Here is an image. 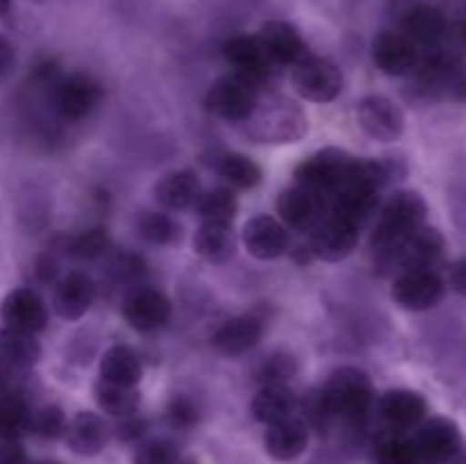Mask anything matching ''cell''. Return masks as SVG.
I'll list each match as a JSON object with an SVG mask.
<instances>
[{
	"label": "cell",
	"mask_w": 466,
	"mask_h": 464,
	"mask_svg": "<svg viewBox=\"0 0 466 464\" xmlns=\"http://www.w3.org/2000/svg\"><path fill=\"white\" fill-rule=\"evenodd\" d=\"M244 126L250 139L258 144H294L308 132V116L287 96L268 94L259 96Z\"/></svg>",
	"instance_id": "obj_1"
},
{
	"label": "cell",
	"mask_w": 466,
	"mask_h": 464,
	"mask_svg": "<svg viewBox=\"0 0 466 464\" xmlns=\"http://www.w3.org/2000/svg\"><path fill=\"white\" fill-rule=\"evenodd\" d=\"M428 214L426 200L417 191H396L380 209L371 246L378 257H385L390 250L399 246L400 239L423 226Z\"/></svg>",
	"instance_id": "obj_2"
},
{
	"label": "cell",
	"mask_w": 466,
	"mask_h": 464,
	"mask_svg": "<svg viewBox=\"0 0 466 464\" xmlns=\"http://www.w3.org/2000/svg\"><path fill=\"white\" fill-rule=\"evenodd\" d=\"M321 396L330 417L355 421L371 409L376 391L367 371L358 367H341L328 376Z\"/></svg>",
	"instance_id": "obj_3"
},
{
	"label": "cell",
	"mask_w": 466,
	"mask_h": 464,
	"mask_svg": "<svg viewBox=\"0 0 466 464\" xmlns=\"http://www.w3.org/2000/svg\"><path fill=\"white\" fill-rule=\"evenodd\" d=\"M105 98L103 82L86 71L68 73L50 82V105L57 118L77 123L89 118Z\"/></svg>",
	"instance_id": "obj_4"
},
{
	"label": "cell",
	"mask_w": 466,
	"mask_h": 464,
	"mask_svg": "<svg viewBox=\"0 0 466 464\" xmlns=\"http://www.w3.org/2000/svg\"><path fill=\"white\" fill-rule=\"evenodd\" d=\"M353 162L355 157L350 153H346V150L323 148L319 153L309 155L308 159H303L296 166V185L317 194L326 203L328 209V200L344 187Z\"/></svg>",
	"instance_id": "obj_5"
},
{
	"label": "cell",
	"mask_w": 466,
	"mask_h": 464,
	"mask_svg": "<svg viewBox=\"0 0 466 464\" xmlns=\"http://www.w3.org/2000/svg\"><path fill=\"white\" fill-rule=\"evenodd\" d=\"M417 89L431 100H466V64L455 50H437L419 66Z\"/></svg>",
	"instance_id": "obj_6"
},
{
	"label": "cell",
	"mask_w": 466,
	"mask_h": 464,
	"mask_svg": "<svg viewBox=\"0 0 466 464\" xmlns=\"http://www.w3.org/2000/svg\"><path fill=\"white\" fill-rule=\"evenodd\" d=\"M291 86L300 98L312 103H330L341 94L344 77L330 59L308 53L291 66Z\"/></svg>",
	"instance_id": "obj_7"
},
{
	"label": "cell",
	"mask_w": 466,
	"mask_h": 464,
	"mask_svg": "<svg viewBox=\"0 0 466 464\" xmlns=\"http://www.w3.org/2000/svg\"><path fill=\"white\" fill-rule=\"evenodd\" d=\"M259 98V91L239 73L223 76L209 86L205 96V109L223 121L244 123Z\"/></svg>",
	"instance_id": "obj_8"
},
{
	"label": "cell",
	"mask_w": 466,
	"mask_h": 464,
	"mask_svg": "<svg viewBox=\"0 0 466 464\" xmlns=\"http://www.w3.org/2000/svg\"><path fill=\"white\" fill-rule=\"evenodd\" d=\"M444 237L435 227L419 226L405 239H400L394 250L380 257V262L385 267L400 268V273L417 271V268H432L444 255Z\"/></svg>",
	"instance_id": "obj_9"
},
{
	"label": "cell",
	"mask_w": 466,
	"mask_h": 464,
	"mask_svg": "<svg viewBox=\"0 0 466 464\" xmlns=\"http://www.w3.org/2000/svg\"><path fill=\"white\" fill-rule=\"evenodd\" d=\"M417 435L412 437L417 446L419 464H449L458 458L462 449V435L455 421L446 417L423 419L419 423Z\"/></svg>",
	"instance_id": "obj_10"
},
{
	"label": "cell",
	"mask_w": 466,
	"mask_h": 464,
	"mask_svg": "<svg viewBox=\"0 0 466 464\" xmlns=\"http://www.w3.org/2000/svg\"><path fill=\"white\" fill-rule=\"evenodd\" d=\"M223 57L228 59L235 73L250 82L258 91L264 89L267 82H271L276 73V64L268 59L259 44L258 35H235L223 44Z\"/></svg>",
	"instance_id": "obj_11"
},
{
	"label": "cell",
	"mask_w": 466,
	"mask_h": 464,
	"mask_svg": "<svg viewBox=\"0 0 466 464\" xmlns=\"http://www.w3.org/2000/svg\"><path fill=\"white\" fill-rule=\"evenodd\" d=\"M360 227L337 214L326 212V217L309 232V253L323 262H341L358 246Z\"/></svg>",
	"instance_id": "obj_12"
},
{
	"label": "cell",
	"mask_w": 466,
	"mask_h": 464,
	"mask_svg": "<svg viewBox=\"0 0 466 464\" xmlns=\"http://www.w3.org/2000/svg\"><path fill=\"white\" fill-rule=\"evenodd\" d=\"M446 294V285L440 273L432 268H417V271H403L394 280L391 298L405 309L423 312L441 303Z\"/></svg>",
	"instance_id": "obj_13"
},
{
	"label": "cell",
	"mask_w": 466,
	"mask_h": 464,
	"mask_svg": "<svg viewBox=\"0 0 466 464\" xmlns=\"http://www.w3.org/2000/svg\"><path fill=\"white\" fill-rule=\"evenodd\" d=\"M171 300L155 287H137L123 303V318L137 332H153L171 318Z\"/></svg>",
	"instance_id": "obj_14"
},
{
	"label": "cell",
	"mask_w": 466,
	"mask_h": 464,
	"mask_svg": "<svg viewBox=\"0 0 466 464\" xmlns=\"http://www.w3.org/2000/svg\"><path fill=\"white\" fill-rule=\"evenodd\" d=\"M358 123L376 141H396L405 130L403 109L387 96H367L360 100Z\"/></svg>",
	"instance_id": "obj_15"
},
{
	"label": "cell",
	"mask_w": 466,
	"mask_h": 464,
	"mask_svg": "<svg viewBox=\"0 0 466 464\" xmlns=\"http://www.w3.org/2000/svg\"><path fill=\"white\" fill-rule=\"evenodd\" d=\"M0 317H3L5 328L36 335L48 323V308L35 289L18 287L5 296L3 305H0Z\"/></svg>",
	"instance_id": "obj_16"
},
{
	"label": "cell",
	"mask_w": 466,
	"mask_h": 464,
	"mask_svg": "<svg viewBox=\"0 0 466 464\" xmlns=\"http://www.w3.org/2000/svg\"><path fill=\"white\" fill-rule=\"evenodd\" d=\"M96 300V282L82 271L64 273L55 280L53 309L64 321H77L91 309Z\"/></svg>",
	"instance_id": "obj_17"
},
{
	"label": "cell",
	"mask_w": 466,
	"mask_h": 464,
	"mask_svg": "<svg viewBox=\"0 0 466 464\" xmlns=\"http://www.w3.org/2000/svg\"><path fill=\"white\" fill-rule=\"evenodd\" d=\"M278 217H280L282 226L291 227L299 232H312V227L326 217V203L319 198L312 191L303 189V187H289L278 196Z\"/></svg>",
	"instance_id": "obj_18"
},
{
	"label": "cell",
	"mask_w": 466,
	"mask_h": 464,
	"mask_svg": "<svg viewBox=\"0 0 466 464\" xmlns=\"http://www.w3.org/2000/svg\"><path fill=\"white\" fill-rule=\"evenodd\" d=\"M241 239H244L246 250L255 259H262V262L278 259L289 248V232H287V227L282 226V221L268 217V214H259V217L250 218L244 226Z\"/></svg>",
	"instance_id": "obj_19"
},
{
	"label": "cell",
	"mask_w": 466,
	"mask_h": 464,
	"mask_svg": "<svg viewBox=\"0 0 466 464\" xmlns=\"http://www.w3.org/2000/svg\"><path fill=\"white\" fill-rule=\"evenodd\" d=\"M373 64L387 76H405L419 62V48L403 32L385 30L371 44Z\"/></svg>",
	"instance_id": "obj_20"
},
{
	"label": "cell",
	"mask_w": 466,
	"mask_h": 464,
	"mask_svg": "<svg viewBox=\"0 0 466 464\" xmlns=\"http://www.w3.org/2000/svg\"><path fill=\"white\" fill-rule=\"evenodd\" d=\"M428 403L412 389H390L378 400V414L390 430L408 432L426 419Z\"/></svg>",
	"instance_id": "obj_21"
},
{
	"label": "cell",
	"mask_w": 466,
	"mask_h": 464,
	"mask_svg": "<svg viewBox=\"0 0 466 464\" xmlns=\"http://www.w3.org/2000/svg\"><path fill=\"white\" fill-rule=\"evenodd\" d=\"M264 335V321L255 314H241V317H232L223 321L221 326L214 330L212 346L221 355L228 358H237L248 350H253L259 344Z\"/></svg>",
	"instance_id": "obj_22"
},
{
	"label": "cell",
	"mask_w": 466,
	"mask_h": 464,
	"mask_svg": "<svg viewBox=\"0 0 466 464\" xmlns=\"http://www.w3.org/2000/svg\"><path fill=\"white\" fill-rule=\"evenodd\" d=\"M264 53L276 66H294L299 59L308 55V45L300 32L287 21H268L258 32Z\"/></svg>",
	"instance_id": "obj_23"
},
{
	"label": "cell",
	"mask_w": 466,
	"mask_h": 464,
	"mask_svg": "<svg viewBox=\"0 0 466 464\" xmlns=\"http://www.w3.org/2000/svg\"><path fill=\"white\" fill-rule=\"evenodd\" d=\"M403 35L414 45L440 50L449 35V16L435 5H417L403 18Z\"/></svg>",
	"instance_id": "obj_24"
},
{
	"label": "cell",
	"mask_w": 466,
	"mask_h": 464,
	"mask_svg": "<svg viewBox=\"0 0 466 464\" xmlns=\"http://www.w3.org/2000/svg\"><path fill=\"white\" fill-rule=\"evenodd\" d=\"M308 444L309 426L303 419L296 417V414L278 423H271V426H267V432H264V449H267V453L273 459H280V462H289V459L303 455Z\"/></svg>",
	"instance_id": "obj_25"
},
{
	"label": "cell",
	"mask_w": 466,
	"mask_h": 464,
	"mask_svg": "<svg viewBox=\"0 0 466 464\" xmlns=\"http://www.w3.org/2000/svg\"><path fill=\"white\" fill-rule=\"evenodd\" d=\"M155 200L167 212H182V209L194 207L196 200L203 194L198 176L189 168H180V171H171L164 177H159L157 185L153 189Z\"/></svg>",
	"instance_id": "obj_26"
},
{
	"label": "cell",
	"mask_w": 466,
	"mask_h": 464,
	"mask_svg": "<svg viewBox=\"0 0 466 464\" xmlns=\"http://www.w3.org/2000/svg\"><path fill=\"white\" fill-rule=\"evenodd\" d=\"M64 439H66V446L73 453L91 458V455H98L100 450L107 446L109 428L100 414L77 412L76 417L66 423Z\"/></svg>",
	"instance_id": "obj_27"
},
{
	"label": "cell",
	"mask_w": 466,
	"mask_h": 464,
	"mask_svg": "<svg viewBox=\"0 0 466 464\" xmlns=\"http://www.w3.org/2000/svg\"><path fill=\"white\" fill-rule=\"evenodd\" d=\"M194 250L209 264H226L235 257L237 241L232 223L203 221L194 235Z\"/></svg>",
	"instance_id": "obj_28"
},
{
	"label": "cell",
	"mask_w": 466,
	"mask_h": 464,
	"mask_svg": "<svg viewBox=\"0 0 466 464\" xmlns=\"http://www.w3.org/2000/svg\"><path fill=\"white\" fill-rule=\"evenodd\" d=\"M296 408H299V396L289 385H262L250 403L255 421L264 423V426L294 417Z\"/></svg>",
	"instance_id": "obj_29"
},
{
	"label": "cell",
	"mask_w": 466,
	"mask_h": 464,
	"mask_svg": "<svg viewBox=\"0 0 466 464\" xmlns=\"http://www.w3.org/2000/svg\"><path fill=\"white\" fill-rule=\"evenodd\" d=\"M141 359L135 348L126 344H114L105 350L100 358V380L112 382V385L137 387L141 380Z\"/></svg>",
	"instance_id": "obj_30"
},
{
	"label": "cell",
	"mask_w": 466,
	"mask_h": 464,
	"mask_svg": "<svg viewBox=\"0 0 466 464\" xmlns=\"http://www.w3.org/2000/svg\"><path fill=\"white\" fill-rule=\"evenodd\" d=\"M41 359V346L35 335L12 328L0 330V364L9 371H25Z\"/></svg>",
	"instance_id": "obj_31"
},
{
	"label": "cell",
	"mask_w": 466,
	"mask_h": 464,
	"mask_svg": "<svg viewBox=\"0 0 466 464\" xmlns=\"http://www.w3.org/2000/svg\"><path fill=\"white\" fill-rule=\"evenodd\" d=\"M94 396L98 408L114 419L135 414L141 405V396L137 387L112 385V382H105V380L96 382Z\"/></svg>",
	"instance_id": "obj_32"
},
{
	"label": "cell",
	"mask_w": 466,
	"mask_h": 464,
	"mask_svg": "<svg viewBox=\"0 0 466 464\" xmlns=\"http://www.w3.org/2000/svg\"><path fill=\"white\" fill-rule=\"evenodd\" d=\"M214 168L237 189H255L262 182V168L241 153H223L214 159Z\"/></svg>",
	"instance_id": "obj_33"
},
{
	"label": "cell",
	"mask_w": 466,
	"mask_h": 464,
	"mask_svg": "<svg viewBox=\"0 0 466 464\" xmlns=\"http://www.w3.org/2000/svg\"><path fill=\"white\" fill-rule=\"evenodd\" d=\"M32 409L23 396L7 394L0 398V439L18 441L25 432H30Z\"/></svg>",
	"instance_id": "obj_34"
},
{
	"label": "cell",
	"mask_w": 466,
	"mask_h": 464,
	"mask_svg": "<svg viewBox=\"0 0 466 464\" xmlns=\"http://www.w3.org/2000/svg\"><path fill=\"white\" fill-rule=\"evenodd\" d=\"M196 214L200 217V221H214V223H232L237 217V196L232 189L226 187H218V189H209L200 194V198L194 205Z\"/></svg>",
	"instance_id": "obj_35"
},
{
	"label": "cell",
	"mask_w": 466,
	"mask_h": 464,
	"mask_svg": "<svg viewBox=\"0 0 466 464\" xmlns=\"http://www.w3.org/2000/svg\"><path fill=\"white\" fill-rule=\"evenodd\" d=\"M109 244L112 241H109V232L105 227H89L80 235L64 239L62 250L71 259H77V262H94V259L103 257L107 253Z\"/></svg>",
	"instance_id": "obj_36"
},
{
	"label": "cell",
	"mask_w": 466,
	"mask_h": 464,
	"mask_svg": "<svg viewBox=\"0 0 466 464\" xmlns=\"http://www.w3.org/2000/svg\"><path fill=\"white\" fill-rule=\"evenodd\" d=\"M376 459L378 464H419L417 446L410 435L391 430L378 439Z\"/></svg>",
	"instance_id": "obj_37"
},
{
	"label": "cell",
	"mask_w": 466,
	"mask_h": 464,
	"mask_svg": "<svg viewBox=\"0 0 466 464\" xmlns=\"http://www.w3.org/2000/svg\"><path fill=\"white\" fill-rule=\"evenodd\" d=\"M137 232H139L141 239H146L148 244L167 246L177 239L180 227H177V223L173 221L168 214L144 212L139 218H137Z\"/></svg>",
	"instance_id": "obj_38"
},
{
	"label": "cell",
	"mask_w": 466,
	"mask_h": 464,
	"mask_svg": "<svg viewBox=\"0 0 466 464\" xmlns=\"http://www.w3.org/2000/svg\"><path fill=\"white\" fill-rule=\"evenodd\" d=\"M180 450L167 437H150V439L137 441L132 464H177Z\"/></svg>",
	"instance_id": "obj_39"
},
{
	"label": "cell",
	"mask_w": 466,
	"mask_h": 464,
	"mask_svg": "<svg viewBox=\"0 0 466 464\" xmlns=\"http://www.w3.org/2000/svg\"><path fill=\"white\" fill-rule=\"evenodd\" d=\"M299 373V362L287 350H276L262 362L258 371V380L262 385H287Z\"/></svg>",
	"instance_id": "obj_40"
},
{
	"label": "cell",
	"mask_w": 466,
	"mask_h": 464,
	"mask_svg": "<svg viewBox=\"0 0 466 464\" xmlns=\"http://www.w3.org/2000/svg\"><path fill=\"white\" fill-rule=\"evenodd\" d=\"M66 414L59 405H44L41 409L32 412L30 432H35L41 439H59L66 430Z\"/></svg>",
	"instance_id": "obj_41"
},
{
	"label": "cell",
	"mask_w": 466,
	"mask_h": 464,
	"mask_svg": "<svg viewBox=\"0 0 466 464\" xmlns=\"http://www.w3.org/2000/svg\"><path fill=\"white\" fill-rule=\"evenodd\" d=\"M109 273H112L118 285H139L146 273H148V268H146L144 257H139V255L121 253L109 264Z\"/></svg>",
	"instance_id": "obj_42"
},
{
	"label": "cell",
	"mask_w": 466,
	"mask_h": 464,
	"mask_svg": "<svg viewBox=\"0 0 466 464\" xmlns=\"http://www.w3.org/2000/svg\"><path fill=\"white\" fill-rule=\"evenodd\" d=\"M167 419L177 430H189L198 423V408L187 396H176L167 408Z\"/></svg>",
	"instance_id": "obj_43"
},
{
	"label": "cell",
	"mask_w": 466,
	"mask_h": 464,
	"mask_svg": "<svg viewBox=\"0 0 466 464\" xmlns=\"http://www.w3.org/2000/svg\"><path fill=\"white\" fill-rule=\"evenodd\" d=\"M446 44H451L455 53H466V5L453 14V18H449Z\"/></svg>",
	"instance_id": "obj_44"
},
{
	"label": "cell",
	"mask_w": 466,
	"mask_h": 464,
	"mask_svg": "<svg viewBox=\"0 0 466 464\" xmlns=\"http://www.w3.org/2000/svg\"><path fill=\"white\" fill-rule=\"evenodd\" d=\"M116 437L121 441H141L146 435V419H141L139 414H127V417H121L116 423Z\"/></svg>",
	"instance_id": "obj_45"
},
{
	"label": "cell",
	"mask_w": 466,
	"mask_h": 464,
	"mask_svg": "<svg viewBox=\"0 0 466 464\" xmlns=\"http://www.w3.org/2000/svg\"><path fill=\"white\" fill-rule=\"evenodd\" d=\"M0 464H27V455L18 441H5L0 446Z\"/></svg>",
	"instance_id": "obj_46"
},
{
	"label": "cell",
	"mask_w": 466,
	"mask_h": 464,
	"mask_svg": "<svg viewBox=\"0 0 466 464\" xmlns=\"http://www.w3.org/2000/svg\"><path fill=\"white\" fill-rule=\"evenodd\" d=\"M16 64V53H14V45L9 44L5 36H0V80L9 76V71Z\"/></svg>",
	"instance_id": "obj_47"
},
{
	"label": "cell",
	"mask_w": 466,
	"mask_h": 464,
	"mask_svg": "<svg viewBox=\"0 0 466 464\" xmlns=\"http://www.w3.org/2000/svg\"><path fill=\"white\" fill-rule=\"evenodd\" d=\"M449 280H451V287H453V289L458 291V294L466 296V257L458 259V262H455L453 267H451Z\"/></svg>",
	"instance_id": "obj_48"
},
{
	"label": "cell",
	"mask_w": 466,
	"mask_h": 464,
	"mask_svg": "<svg viewBox=\"0 0 466 464\" xmlns=\"http://www.w3.org/2000/svg\"><path fill=\"white\" fill-rule=\"evenodd\" d=\"M14 373L16 371H9L7 367H3V364H0V398L7 394H14V389H12Z\"/></svg>",
	"instance_id": "obj_49"
},
{
	"label": "cell",
	"mask_w": 466,
	"mask_h": 464,
	"mask_svg": "<svg viewBox=\"0 0 466 464\" xmlns=\"http://www.w3.org/2000/svg\"><path fill=\"white\" fill-rule=\"evenodd\" d=\"M9 7H12V0H0V16H5L9 12Z\"/></svg>",
	"instance_id": "obj_50"
},
{
	"label": "cell",
	"mask_w": 466,
	"mask_h": 464,
	"mask_svg": "<svg viewBox=\"0 0 466 464\" xmlns=\"http://www.w3.org/2000/svg\"><path fill=\"white\" fill-rule=\"evenodd\" d=\"M35 464H62V462H57V459H39V462Z\"/></svg>",
	"instance_id": "obj_51"
},
{
	"label": "cell",
	"mask_w": 466,
	"mask_h": 464,
	"mask_svg": "<svg viewBox=\"0 0 466 464\" xmlns=\"http://www.w3.org/2000/svg\"><path fill=\"white\" fill-rule=\"evenodd\" d=\"M177 464H194V462H187V459H180V462H177Z\"/></svg>",
	"instance_id": "obj_52"
},
{
	"label": "cell",
	"mask_w": 466,
	"mask_h": 464,
	"mask_svg": "<svg viewBox=\"0 0 466 464\" xmlns=\"http://www.w3.org/2000/svg\"><path fill=\"white\" fill-rule=\"evenodd\" d=\"M30 3H44V0H30Z\"/></svg>",
	"instance_id": "obj_53"
}]
</instances>
